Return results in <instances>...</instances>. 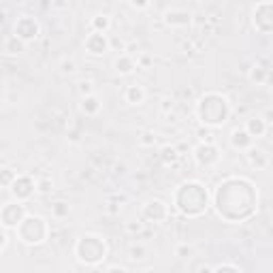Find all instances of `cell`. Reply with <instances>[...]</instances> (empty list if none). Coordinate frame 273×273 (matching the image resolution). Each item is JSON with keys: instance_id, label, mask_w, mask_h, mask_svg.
Returning a JSON list of instances; mask_svg holds the SVG:
<instances>
[{"instance_id": "obj_34", "label": "cell", "mask_w": 273, "mask_h": 273, "mask_svg": "<svg viewBox=\"0 0 273 273\" xmlns=\"http://www.w3.org/2000/svg\"><path fill=\"white\" fill-rule=\"evenodd\" d=\"M150 62H152V60H150V56H141L139 60H136V64H141V66L145 69V66H150Z\"/></svg>"}, {"instance_id": "obj_33", "label": "cell", "mask_w": 273, "mask_h": 273, "mask_svg": "<svg viewBox=\"0 0 273 273\" xmlns=\"http://www.w3.org/2000/svg\"><path fill=\"white\" fill-rule=\"evenodd\" d=\"M177 256H181V258H188L190 256V248H188V245H179V248H177Z\"/></svg>"}, {"instance_id": "obj_39", "label": "cell", "mask_w": 273, "mask_h": 273, "mask_svg": "<svg viewBox=\"0 0 273 273\" xmlns=\"http://www.w3.org/2000/svg\"><path fill=\"white\" fill-rule=\"evenodd\" d=\"M145 273H160V271H158V269H148Z\"/></svg>"}, {"instance_id": "obj_37", "label": "cell", "mask_w": 273, "mask_h": 273, "mask_svg": "<svg viewBox=\"0 0 273 273\" xmlns=\"http://www.w3.org/2000/svg\"><path fill=\"white\" fill-rule=\"evenodd\" d=\"M130 7H134V9H145V7H148V3H139V5H136V3H130Z\"/></svg>"}, {"instance_id": "obj_8", "label": "cell", "mask_w": 273, "mask_h": 273, "mask_svg": "<svg viewBox=\"0 0 273 273\" xmlns=\"http://www.w3.org/2000/svg\"><path fill=\"white\" fill-rule=\"evenodd\" d=\"M15 36L24 43L34 41L36 36H39V24L34 22V17H30V15L20 17V20L15 22Z\"/></svg>"}, {"instance_id": "obj_11", "label": "cell", "mask_w": 273, "mask_h": 273, "mask_svg": "<svg viewBox=\"0 0 273 273\" xmlns=\"http://www.w3.org/2000/svg\"><path fill=\"white\" fill-rule=\"evenodd\" d=\"M86 49L92 53V56H103V53L109 49V39L103 32H92L86 39Z\"/></svg>"}, {"instance_id": "obj_35", "label": "cell", "mask_w": 273, "mask_h": 273, "mask_svg": "<svg viewBox=\"0 0 273 273\" xmlns=\"http://www.w3.org/2000/svg\"><path fill=\"white\" fill-rule=\"evenodd\" d=\"M5 245H7V233H5L3 229H0V250H3Z\"/></svg>"}, {"instance_id": "obj_26", "label": "cell", "mask_w": 273, "mask_h": 273, "mask_svg": "<svg viewBox=\"0 0 273 273\" xmlns=\"http://www.w3.org/2000/svg\"><path fill=\"white\" fill-rule=\"evenodd\" d=\"M130 258L132 260L145 258V248H143V245H132V248H130Z\"/></svg>"}, {"instance_id": "obj_16", "label": "cell", "mask_w": 273, "mask_h": 273, "mask_svg": "<svg viewBox=\"0 0 273 273\" xmlns=\"http://www.w3.org/2000/svg\"><path fill=\"white\" fill-rule=\"evenodd\" d=\"M248 160H250V165L260 171V169H265L269 165V156L265 154V150H256V148H250L248 150Z\"/></svg>"}, {"instance_id": "obj_15", "label": "cell", "mask_w": 273, "mask_h": 273, "mask_svg": "<svg viewBox=\"0 0 273 273\" xmlns=\"http://www.w3.org/2000/svg\"><path fill=\"white\" fill-rule=\"evenodd\" d=\"M245 132H248L252 139H256V136H262L267 132V122L262 120V117H250L248 124H245Z\"/></svg>"}, {"instance_id": "obj_23", "label": "cell", "mask_w": 273, "mask_h": 273, "mask_svg": "<svg viewBox=\"0 0 273 273\" xmlns=\"http://www.w3.org/2000/svg\"><path fill=\"white\" fill-rule=\"evenodd\" d=\"M24 41H20V39H17V36L13 34L11 36V39H9L7 41V45H5V49L9 51V53H20V51H24Z\"/></svg>"}, {"instance_id": "obj_18", "label": "cell", "mask_w": 273, "mask_h": 273, "mask_svg": "<svg viewBox=\"0 0 273 273\" xmlns=\"http://www.w3.org/2000/svg\"><path fill=\"white\" fill-rule=\"evenodd\" d=\"M145 101V90L141 86H128L126 88V103L130 105H141Z\"/></svg>"}, {"instance_id": "obj_13", "label": "cell", "mask_w": 273, "mask_h": 273, "mask_svg": "<svg viewBox=\"0 0 273 273\" xmlns=\"http://www.w3.org/2000/svg\"><path fill=\"white\" fill-rule=\"evenodd\" d=\"M231 145L235 150H241V152H248L252 145H254V139L245 132L243 128H237V130H233L231 132Z\"/></svg>"}, {"instance_id": "obj_14", "label": "cell", "mask_w": 273, "mask_h": 273, "mask_svg": "<svg viewBox=\"0 0 273 273\" xmlns=\"http://www.w3.org/2000/svg\"><path fill=\"white\" fill-rule=\"evenodd\" d=\"M190 20H192V13L184 11V9H171L165 15V22L169 26H188Z\"/></svg>"}, {"instance_id": "obj_10", "label": "cell", "mask_w": 273, "mask_h": 273, "mask_svg": "<svg viewBox=\"0 0 273 273\" xmlns=\"http://www.w3.org/2000/svg\"><path fill=\"white\" fill-rule=\"evenodd\" d=\"M271 11H273L271 3H260V5H256V9H254V26H256V30H260L262 34H269L271 28H273Z\"/></svg>"}, {"instance_id": "obj_21", "label": "cell", "mask_w": 273, "mask_h": 273, "mask_svg": "<svg viewBox=\"0 0 273 273\" xmlns=\"http://www.w3.org/2000/svg\"><path fill=\"white\" fill-rule=\"evenodd\" d=\"M160 158L165 165H173L177 158H179V154H177V148H171V145H165V148L160 150Z\"/></svg>"}, {"instance_id": "obj_1", "label": "cell", "mask_w": 273, "mask_h": 273, "mask_svg": "<svg viewBox=\"0 0 273 273\" xmlns=\"http://www.w3.org/2000/svg\"><path fill=\"white\" fill-rule=\"evenodd\" d=\"M214 207L220 218L233 224H239L256 214L258 192L250 179L229 177L218 186L214 196Z\"/></svg>"}, {"instance_id": "obj_2", "label": "cell", "mask_w": 273, "mask_h": 273, "mask_svg": "<svg viewBox=\"0 0 273 273\" xmlns=\"http://www.w3.org/2000/svg\"><path fill=\"white\" fill-rule=\"evenodd\" d=\"M175 207L188 218H196L207 212L209 207V192L198 181H186L175 192Z\"/></svg>"}, {"instance_id": "obj_38", "label": "cell", "mask_w": 273, "mask_h": 273, "mask_svg": "<svg viewBox=\"0 0 273 273\" xmlns=\"http://www.w3.org/2000/svg\"><path fill=\"white\" fill-rule=\"evenodd\" d=\"M198 273H214V269H212V267H203V269L198 271Z\"/></svg>"}, {"instance_id": "obj_25", "label": "cell", "mask_w": 273, "mask_h": 273, "mask_svg": "<svg viewBox=\"0 0 273 273\" xmlns=\"http://www.w3.org/2000/svg\"><path fill=\"white\" fill-rule=\"evenodd\" d=\"M51 212L56 218H64V216H69V205L66 203H56L51 207Z\"/></svg>"}, {"instance_id": "obj_4", "label": "cell", "mask_w": 273, "mask_h": 273, "mask_svg": "<svg viewBox=\"0 0 273 273\" xmlns=\"http://www.w3.org/2000/svg\"><path fill=\"white\" fill-rule=\"evenodd\" d=\"M75 254L84 265H101L107 258V243L98 235H86L75 245Z\"/></svg>"}, {"instance_id": "obj_6", "label": "cell", "mask_w": 273, "mask_h": 273, "mask_svg": "<svg viewBox=\"0 0 273 273\" xmlns=\"http://www.w3.org/2000/svg\"><path fill=\"white\" fill-rule=\"evenodd\" d=\"M24 218H26V207L17 201L7 203L3 209H0V224L7 226V229H17Z\"/></svg>"}, {"instance_id": "obj_29", "label": "cell", "mask_w": 273, "mask_h": 273, "mask_svg": "<svg viewBox=\"0 0 273 273\" xmlns=\"http://www.w3.org/2000/svg\"><path fill=\"white\" fill-rule=\"evenodd\" d=\"M214 273H241V269H237L235 265H222V267L214 269Z\"/></svg>"}, {"instance_id": "obj_12", "label": "cell", "mask_w": 273, "mask_h": 273, "mask_svg": "<svg viewBox=\"0 0 273 273\" xmlns=\"http://www.w3.org/2000/svg\"><path fill=\"white\" fill-rule=\"evenodd\" d=\"M169 214V209L167 205L162 203V201H150L148 205L143 207V216L148 218L150 222H160V220H165Z\"/></svg>"}, {"instance_id": "obj_3", "label": "cell", "mask_w": 273, "mask_h": 273, "mask_svg": "<svg viewBox=\"0 0 273 273\" xmlns=\"http://www.w3.org/2000/svg\"><path fill=\"white\" fill-rule=\"evenodd\" d=\"M196 115L207 128H216V126H222L231 115V105L222 94L209 92L205 94L196 105Z\"/></svg>"}, {"instance_id": "obj_22", "label": "cell", "mask_w": 273, "mask_h": 273, "mask_svg": "<svg viewBox=\"0 0 273 273\" xmlns=\"http://www.w3.org/2000/svg\"><path fill=\"white\" fill-rule=\"evenodd\" d=\"M109 26H111V20H109V15H96L94 20H92V28L94 32H107L109 30Z\"/></svg>"}, {"instance_id": "obj_17", "label": "cell", "mask_w": 273, "mask_h": 273, "mask_svg": "<svg viewBox=\"0 0 273 273\" xmlns=\"http://www.w3.org/2000/svg\"><path fill=\"white\" fill-rule=\"evenodd\" d=\"M113 66H115V71L120 73V75H130V73L136 69V62L132 60V56H126V53H122V56L113 62Z\"/></svg>"}, {"instance_id": "obj_32", "label": "cell", "mask_w": 273, "mask_h": 273, "mask_svg": "<svg viewBox=\"0 0 273 273\" xmlns=\"http://www.w3.org/2000/svg\"><path fill=\"white\" fill-rule=\"evenodd\" d=\"M141 143H143V145H154V143H156V136H154L152 132H143Z\"/></svg>"}, {"instance_id": "obj_19", "label": "cell", "mask_w": 273, "mask_h": 273, "mask_svg": "<svg viewBox=\"0 0 273 273\" xmlns=\"http://www.w3.org/2000/svg\"><path fill=\"white\" fill-rule=\"evenodd\" d=\"M81 109L88 113V115H94V113H98V109H101V101L92 94V96H86L84 98V103H81Z\"/></svg>"}, {"instance_id": "obj_24", "label": "cell", "mask_w": 273, "mask_h": 273, "mask_svg": "<svg viewBox=\"0 0 273 273\" xmlns=\"http://www.w3.org/2000/svg\"><path fill=\"white\" fill-rule=\"evenodd\" d=\"M269 77V71L265 66H254L252 73H250V79L252 81H256V84H260V81H265Z\"/></svg>"}, {"instance_id": "obj_31", "label": "cell", "mask_w": 273, "mask_h": 273, "mask_svg": "<svg viewBox=\"0 0 273 273\" xmlns=\"http://www.w3.org/2000/svg\"><path fill=\"white\" fill-rule=\"evenodd\" d=\"M77 69H75V62H73V60H64V62H62V73H69V75H71V73H75Z\"/></svg>"}, {"instance_id": "obj_28", "label": "cell", "mask_w": 273, "mask_h": 273, "mask_svg": "<svg viewBox=\"0 0 273 273\" xmlns=\"http://www.w3.org/2000/svg\"><path fill=\"white\" fill-rule=\"evenodd\" d=\"M49 190H51V181L49 179H41L39 184H36V192L45 194V192H49Z\"/></svg>"}, {"instance_id": "obj_36", "label": "cell", "mask_w": 273, "mask_h": 273, "mask_svg": "<svg viewBox=\"0 0 273 273\" xmlns=\"http://www.w3.org/2000/svg\"><path fill=\"white\" fill-rule=\"evenodd\" d=\"M107 273H128V271H126L124 267H109Z\"/></svg>"}, {"instance_id": "obj_7", "label": "cell", "mask_w": 273, "mask_h": 273, "mask_svg": "<svg viewBox=\"0 0 273 273\" xmlns=\"http://www.w3.org/2000/svg\"><path fill=\"white\" fill-rule=\"evenodd\" d=\"M194 160L198 167L209 169V167L218 165V160H220V150H218L214 143H201L194 150Z\"/></svg>"}, {"instance_id": "obj_20", "label": "cell", "mask_w": 273, "mask_h": 273, "mask_svg": "<svg viewBox=\"0 0 273 273\" xmlns=\"http://www.w3.org/2000/svg\"><path fill=\"white\" fill-rule=\"evenodd\" d=\"M15 179H17V173H15L13 169H9V167L0 169V186H5V188H11Z\"/></svg>"}, {"instance_id": "obj_27", "label": "cell", "mask_w": 273, "mask_h": 273, "mask_svg": "<svg viewBox=\"0 0 273 273\" xmlns=\"http://www.w3.org/2000/svg\"><path fill=\"white\" fill-rule=\"evenodd\" d=\"M198 139H201L203 143H214V139H212V130H209L207 126H205V128H198Z\"/></svg>"}, {"instance_id": "obj_9", "label": "cell", "mask_w": 273, "mask_h": 273, "mask_svg": "<svg viewBox=\"0 0 273 273\" xmlns=\"http://www.w3.org/2000/svg\"><path fill=\"white\" fill-rule=\"evenodd\" d=\"M9 190H11V194L15 196L17 203H24V201H28V198L36 192V184L30 177H26V175L20 177V175H17V179L13 181V186Z\"/></svg>"}, {"instance_id": "obj_30", "label": "cell", "mask_w": 273, "mask_h": 273, "mask_svg": "<svg viewBox=\"0 0 273 273\" xmlns=\"http://www.w3.org/2000/svg\"><path fill=\"white\" fill-rule=\"evenodd\" d=\"M79 92L84 96H92V84L90 81H84V84H79Z\"/></svg>"}, {"instance_id": "obj_5", "label": "cell", "mask_w": 273, "mask_h": 273, "mask_svg": "<svg viewBox=\"0 0 273 273\" xmlns=\"http://www.w3.org/2000/svg\"><path fill=\"white\" fill-rule=\"evenodd\" d=\"M17 235H20V239L28 245H39L47 239V233H49V226L47 222L43 220L41 216H26L22 224L17 226Z\"/></svg>"}]
</instances>
